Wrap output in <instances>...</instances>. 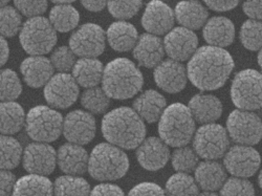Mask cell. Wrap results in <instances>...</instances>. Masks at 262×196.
<instances>
[{"label":"cell","mask_w":262,"mask_h":196,"mask_svg":"<svg viewBox=\"0 0 262 196\" xmlns=\"http://www.w3.org/2000/svg\"><path fill=\"white\" fill-rule=\"evenodd\" d=\"M235 67L231 54L225 49L206 46L196 50L188 60L190 82L202 92L220 90L229 80Z\"/></svg>","instance_id":"obj_1"},{"label":"cell","mask_w":262,"mask_h":196,"mask_svg":"<svg viewBox=\"0 0 262 196\" xmlns=\"http://www.w3.org/2000/svg\"><path fill=\"white\" fill-rule=\"evenodd\" d=\"M104 139L124 150L137 149L145 140L146 126L134 108L119 107L106 114L102 120Z\"/></svg>","instance_id":"obj_2"},{"label":"cell","mask_w":262,"mask_h":196,"mask_svg":"<svg viewBox=\"0 0 262 196\" xmlns=\"http://www.w3.org/2000/svg\"><path fill=\"white\" fill-rule=\"evenodd\" d=\"M101 84L111 99L128 100L141 92L144 77L133 61L127 58H117L104 68Z\"/></svg>","instance_id":"obj_3"},{"label":"cell","mask_w":262,"mask_h":196,"mask_svg":"<svg viewBox=\"0 0 262 196\" xmlns=\"http://www.w3.org/2000/svg\"><path fill=\"white\" fill-rule=\"evenodd\" d=\"M129 170V159L125 151L111 143L97 145L90 156L87 171L99 182L121 180Z\"/></svg>","instance_id":"obj_4"},{"label":"cell","mask_w":262,"mask_h":196,"mask_svg":"<svg viewBox=\"0 0 262 196\" xmlns=\"http://www.w3.org/2000/svg\"><path fill=\"white\" fill-rule=\"evenodd\" d=\"M160 138L170 147L187 146L195 134V120L188 106L174 103L166 107L159 120Z\"/></svg>","instance_id":"obj_5"},{"label":"cell","mask_w":262,"mask_h":196,"mask_svg":"<svg viewBox=\"0 0 262 196\" xmlns=\"http://www.w3.org/2000/svg\"><path fill=\"white\" fill-rule=\"evenodd\" d=\"M57 40L56 30L50 20L42 16L29 18L19 32L20 45L31 56L49 54L54 50Z\"/></svg>","instance_id":"obj_6"},{"label":"cell","mask_w":262,"mask_h":196,"mask_svg":"<svg viewBox=\"0 0 262 196\" xmlns=\"http://www.w3.org/2000/svg\"><path fill=\"white\" fill-rule=\"evenodd\" d=\"M63 120L62 115L51 106H35L26 118L27 135L35 142H55L62 134Z\"/></svg>","instance_id":"obj_7"},{"label":"cell","mask_w":262,"mask_h":196,"mask_svg":"<svg viewBox=\"0 0 262 196\" xmlns=\"http://www.w3.org/2000/svg\"><path fill=\"white\" fill-rule=\"evenodd\" d=\"M233 104L242 111L257 112L262 108V74L256 70L240 71L231 85Z\"/></svg>","instance_id":"obj_8"},{"label":"cell","mask_w":262,"mask_h":196,"mask_svg":"<svg viewBox=\"0 0 262 196\" xmlns=\"http://www.w3.org/2000/svg\"><path fill=\"white\" fill-rule=\"evenodd\" d=\"M192 142L193 149L203 160H220L230 148V137L227 129L215 123L201 126L195 132Z\"/></svg>","instance_id":"obj_9"},{"label":"cell","mask_w":262,"mask_h":196,"mask_svg":"<svg viewBox=\"0 0 262 196\" xmlns=\"http://www.w3.org/2000/svg\"><path fill=\"white\" fill-rule=\"evenodd\" d=\"M230 139L239 145L254 146L262 140V120L255 112L236 110L227 120Z\"/></svg>","instance_id":"obj_10"},{"label":"cell","mask_w":262,"mask_h":196,"mask_svg":"<svg viewBox=\"0 0 262 196\" xmlns=\"http://www.w3.org/2000/svg\"><path fill=\"white\" fill-rule=\"evenodd\" d=\"M70 48L80 58H97L106 48V33L96 24H85L73 33Z\"/></svg>","instance_id":"obj_11"},{"label":"cell","mask_w":262,"mask_h":196,"mask_svg":"<svg viewBox=\"0 0 262 196\" xmlns=\"http://www.w3.org/2000/svg\"><path fill=\"white\" fill-rule=\"evenodd\" d=\"M79 84L69 73L54 75L45 86V98L55 110H67L79 98Z\"/></svg>","instance_id":"obj_12"},{"label":"cell","mask_w":262,"mask_h":196,"mask_svg":"<svg viewBox=\"0 0 262 196\" xmlns=\"http://www.w3.org/2000/svg\"><path fill=\"white\" fill-rule=\"evenodd\" d=\"M260 165L259 152L252 146L236 144L224 156V166L233 177L249 179L259 170Z\"/></svg>","instance_id":"obj_13"},{"label":"cell","mask_w":262,"mask_h":196,"mask_svg":"<svg viewBox=\"0 0 262 196\" xmlns=\"http://www.w3.org/2000/svg\"><path fill=\"white\" fill-rule=\"evenodd\" d=\"M97 132V123L93 114L83 111H74L63 120L62 134L68 142L87 145L90 144Z\"/></svg>","instance_id":"obj_14"},{"label":"cell","mask_w":262,"mask_h":196,"mask_svg":"<svg viewBox=\"0 0 262 196\" xmlns=\"http://www.w3.org/2000/svg\"><path fill=\"white\" fill-rule=\"evenodd\" d=\"M23 165L29 173L50 176L57 166V151L48 143H31L24 150Z\"/></svg>","instance_id":"obj_15"},{"label":"cell","mask_w":262,"mask_h":196,"mask_svg":"<svg viewBox=\"0 0 262 196\" xmlns=\"http://www.w3.org/2000/svg\"><path fill=\"white\" fill-rule=\"evenodd\" d=\"M163 42L167 56L180 62L189 60L199 47L198 36L184 27L173 28L166 34Z\"/></svg>","instance_id":"obj_16"},{"label":"cell","mask_w":262,"mask_h":196,"mask_svg":"<svg viewBox=\"0 0 262 196\" xmlns=\"http://www.w3.org/2000/svg\"><path fill=\"white\" fill-rule=\"evenodd\" d=\"M155 82L159 89L168 94H179L185 90L188 82L187 70L177 60H163L154 73Z\"/></svg>","instance_id":"obj_17"},{"label":"cell","mask_w":262,"mask_h":196,"mask_svg":"<svg viewBox=\"0 0 262 196\" xmlns=\"http://www.w3.org/2000/svg\"><path fill=\"white\" fill-rule=\"evenodd\" d=\"M142 26L150 34L166 35L176 23L174 11L162 0H151L142 16Z\"/></svg>","instance_id":"obj_18"},{"label":"cell","mask_w":262,"mask_h":196,"mask_svg":"<svg viewBox=\"0 0 262 196\" xmlns=\"http://www.w3.org/2000/svg\"><path fill=\"white\" fill-rule=\"evenodd\" d=\"M136 157L139 164L145 170L159 171L170 160L169 146L161 138L150 137L138 146Z\"/></svg>","instance_id":"obj_19"},{"label":"cell","mask_w":262,"mask_h":196,"mask_svg":"<svg viewBox=\"0 0 262 196\" xmlns=\"http://www.w3.org/2000/svg\"><path fill=\"white\" fill-rule=\"evenodd\" d=\"M133 55L138 64L145 69H155L165 56L164 42L160 36L146 33L139 37Z\"/></svg>","instance_id":"obj_20"},{"label":"cell","mask_w":262,"mask_h":196,"mask_svg":"<svg viewBox=\"0 0 262 196\" xmlns=\"http://www.w3.org/2000/svg\"><path fill=\"white\" fill-rule=\"evenodd\" d=\"M90 156L82 145L67 143L57 151V164L62 172L71 176H82L89 168Z\"/></svg>","instance_id":"obj_21"},{"label":"cell","mask_w":262,"mask_h":196,"mask_svg":"<svg viewBox=\"0 0 262 196\" xmlns=\"http://www.w3.org/2000/svg\"><path fill=\"white\" fill-rule=\"evenodd\" d=\"M54 67L51 60L45 56H31L20 65V72L26 84L32 89H40L54 76Z\"/></svg>","instance_id":"obj_22"},{"label":"cell","mask_w":262,"mask_h":196,"mask_svg":"<svg viewBox=\"0 0 262 196\" xmlns=\"http://www.w3.org/2000/svg\"><path fill=\"white\" fill-rule=\"evenodd\" d=\"M203 37L209 46L225 49L235 39V27L232 21L224 16H214L204 26Z\"/></svg>","instance_id":"obj_23"},{"label":"cell","mask_w":262,"mask_h":196,"mask_svg":"<svg viewBox=\"0 0 262 196\" xmlns=\"http://www.w3.org/2000/svg\"><path fill=\"white\" fill-rule=\"evenodd\" d=\"M188 108L195 122L202 125L214 123L223 115V103L210 94L193 96L189 101Z\"/></svg>","instance_id":"obj_24"},{"label":"cell","mask_w":262,"mask_h":196,"mask_svg":"<svg viewBox=\"0 0 262 196\" xmlns=\"http://www.w3.org/2000/svg\"><path fill=\"white\" fill-rule=\"evenodd\" d=\"M194 179L204 192H216L221 190L227 180V170L217 161L205 160L199 163L194 170Z\"/></svg>","instance_id":"obj_25"},{"label":"cell","mask_w":262,"mask_h":196,"mask_svg":"<svg viewBox=\"0 0 262 196\" xmlns=\"http://www.w3.org/2000/svg\"><path fill=\"white\" fill-rule=\"evenodd\" d=\"M139 39L138 30L134 25L120 20L112 24L106 31V41L109 47L119 53L133 51Z\"/></svg>","instance_id":"obj_26"},{"label":"cell","mask_w":262,"mask_h":196,"mask_svg":"<svg viewBox=\"0 0 262 196\" xmlns=\"http://www.w3.org/2000/svg\"><path fill=\"white\" fill-rule=\"evenodd\" d=\"M174 16L181 27L194 31L205 26L209 19V12L198 0H183L177 5Z\"/></svg>","instance_id":"obj_27"},{"label":"cell","mask_w":262,"mask_h":196,"mask_svg":"<svg viewBox=\"0 0 262 196\" xmlns=\"http://www.w3.org/2000/svg\"><path fill=\"white\" fill-rule=\"evenodd\" d=\"M133 106L135 112L143 119V121L154 124L162 117L167 107V101L159 92L148 90L135 100Z\"/></svg>","instance_id":"obj_28"},{"label":"cell","mask_w":262,"mask_h":196,"mask_svg":"<svg viewBox=\"0 0 262 196\" xmlns=\"http://www.w3.org/2000/svg\"><path fill=\"white\" fill-rule=\"evenodd\" d=\"M72 72L79 86L91 89L102 82L104 67L96 58H81L76 61Z\"/></svg>","instance_id":"obj_29"},{"label":"cell","mask_w":262,"mask_h":196,"mask_svg":"<svg viewBox=\"0 0 262 196\" xmlns=\"http://www.w3.org/2000/svg\"><path fill=\"white\" fill-rule=\"evenodd\" d=\"M26 118L23 106L17 102H0V135L18 134L26 125Z\"/></svg>","instance_id":"obj_30"},{"label":"cell","mask_w":262,"mask_h":196,"mask_svg":"<svg viewBox=\"0 0 262 196\" xmlns=\"http://www.w3.org/2000/svg\"><path fill=\"white\" fill-rule=\"evenodd\" d=\"M54 184L46 176L30 173L16 181L14 195H52Z\"/></svg>","instance_id":"obj_31"},{"label":"cell","mask_w":262,"mask_h":196,"mask_svg":"<svg viewBox=\"0 0 262 196\" xmlns=\"http://www.w3.org/2000/svg\"><path fill=\"white\" fill-rule=\"evenodd\" d=\"M49 20L56 32L69 33L78 27L80 14L71 4H61L51 10Z\"/></svg>","instance_id":"obj_32"},{"label":"cell","mask_w":262,"mask_h":196,"mask_svg":"<svg viewBox=\"0 0 262 196\" xmlns=\"http://www.w3.org/2000/svg\"><path fill=\"white\" fill-rule=\"evenodd\" d=\"M24 149L18 140L11 136L0 135V169L13 170L23 160Z\"/></svg>","instance_id":"obj_33"},{"label":"cell","mask_w":262,"mask_h":196,"mask_svg":"<svg viewBox=\"0 0 262 196\" xmlns=\"http://www.w3.org/2000/svg\"><path fill=\"white\" fill-rule=\"evenodd\" d=\"M80 102L84 110L93 115L105 114L111 106V98L99 86L86 89L81 95Z\"/></svg>","instance_id":"obj_34"},{"label":"cell","mask_w":262,"mask_h":196,"mask_svg":"<svg viewBox=\"0 0 262 196\" xmlns=\"http://www.w3.org/2000/svg\"><path fill=\"white\" fill-rule=\"evenodd\" d=\"M91 186L86 180L77 176L67 174L58 178L54 183V194L56 195H90Z\"/></svg>","instance_id":"obj_35"},{"label":"cell","mask_w":262,"mask_h":196,"mask_svg":"<svg viewBox=\"0 0 262 196\" xmlns=\"http://www.w3.org/2000/svg\"><path fill=\"white\" fill-rule=\"evenodd\" d=\"M239 39L245 49L259 52L262 49V23L260 20L249 19L243 24L239 32Z\"/></svg>","instance_id":"obj_36"},{"label":"cell","mask_w":262,"mask_h":196,"mask_svg":"<svg viewBox=\"0 0 262 196\" xmlns=\"http://www.w3.org/2000/svg\"><path fill=\"white\" fill-rule=\"evenodd\" d=\"M165 192L169 195H198L200 187L189 173L178 172L167 181Z\"/></svg>","instance_id":"obj_37"},{"label":"cell","mask_w":262,"mask_h":196,"mask_svg":"<svg viewBox=\"0 0 262 196\" xmlns=\"http://www.w3.org/2000/svg\"><path fill=\"white\" fill-rule=\"evenodd\" d=\"M23 93V84L12 70L0 71V101H15Z\"/></svg>","instance_id":"obj_38"},{"label":"cell","mask_w":262,"mask_h":196,"mask_svg":"<svg viewBox=\"0 0 262 196\" xmlns=\"http://www.w3.org/2000/svg\"><path fill=\"white\" fill-rule=\"evenodd\" d=\"M172 166L177 172L191 173L200 163V157L193 148L187 146L178 147L171 156Z\"/></svg>","instance_id":"obj_39"},{"label":"cell","mask_w":262,"mask_h":196,"mask_svg":"<svg viewBox=\"0 0 262 196\" xmlns=\"http://www.w3.org/2000/svg\"><path fill=\"white\" fill-rule=\"evenodd\" d=\"M23 27V15L13 7L0 8V36L12 38L19 34Z\"/></svg>","instance_id":"obj_40"},{"label":"cell","mask_w":262,"mask_h":196,"mask_svg":"<svg viewBox=\"0 0 262 196\" xmlns=\"http://www.w3.org/2000/svg\"><path fill=\"white\" fill-rule=\"evenodd\" d=\"M143 6V0H108L107 9L111 15L119 20L135 17Z\"/></svg>","instance_id":"obj_41"},{"label":"cell","mask_w":262,"mask_h":196,"mask_svg":"<svg viewBox=\"0 0 262 196\" xmlns=\"http://www.w3.org/2000/svg\"><path fill=\"white\" fill-rule=\"evenodd\" d=\"M54 69L58 73H69L76 63V55L70 47H59L53 51L50 58Z\"/></svg>","instance_id":"obj_42"},{"label":"cell","mask_w":262,"mask_h":196,"mask_svg":"<svg viewBox=\"0 0 262 196\" xmlns=\"http://www.w3.org/2000/svg\"><path fill=\"white\" fill-rule=\"evenodd\" d=\"M220 191L222 195H255V188L252 183L245 178L238 177L226 180Z\"/></svg>","instance_id":"obj_43"},{"label":"cell","mask_w":262,"mask_h":196,"mask_svg":"<svg viewBox=\"0 0 262 196\" xmlns=\"http://www.w3.org/2000/svg\"><path fill=\"white\" fill-rule=\"evenodd\" d=\"M14 5L21 15L31 18L47 12L48 0H14Z\"/></svg>","instance_id":"obj_44"},{"label":"cell","mask_w":262,"mask_h":196,"mask_svg":"<svg viewBox=\"0 0 262 196\" xmlns=\"http://www.w3.org/2000/svg\"><path fill=\"white\" fill-rule=\"evenodd\" d=\"M165 190L155 183H141L129 191V195H164Z\"/></svg>","instance_id":"obj_45"},{"label":"cell","mask_w":262,"mask_h":196,"mask_svg":"<svg viewBox=\"0 0 262 196\" xmlns=\"http://www.w3.org/2000/svg\"><path fill=\"white\" fill-rule=\"evenodd\" d=\"M15 183L16 177L10 170L0 169V195L13 194Z\"/></svg>","instance_id":"obj_46"},{"label":"cell","mask_w":262,"mask_h":196,"mask_svg":"<svg viewBox=\"0 0 262 196\" xmlns=\"http://www.w3.org/2000/svg\"><path fill=\"white\" fill-rule=\"evenodd\" d=\"M204 3L215 12H228L235 9L240 0H204Z\"/></svg>","instance_id":"obj_47"},{"label":"cell","mask_w":262,"mask_h":196,"mask_svg":"<svg viewBox=\"0 0 262 196\" xmlns=\"http://www.w3.org/2000/svg\"><path fill=\"white\" fill-rule=\"evenodd\" d=\"M244 13L255 20H262V0H245Z\"/></svg>","instance_id":"obj_48"},{"label":"cell","mask_w":262,"mask_h":196,"mask_svg":"<svg viewBox=\"0 0 262 196\" xmlns=\"http://www.w3.org/2000/svg\"><path fill=\"white\" fill-rule=\"evenodd\" d=\"M92 195H124V191L117 185L103 183L97 185L91 192Z\"/></svg>","instance_id":"obj_49"},{"label":"cell","mask_w":262,"mask_h":196,"mask_svg":"<svg viewBox=\"0 0 262 196\" xmlns=\"http://www.w3.org/2000/svg\"><path fill=\"white\" fill-rule=\"evenodd\" d=\"M81 5L84 9L90 12H101L102 10L107 7L108 0H80Z\"/></svg>","instance_id":"obj_50"},{"label":"cell","mask_w":262,"mask_h":196,"mask_svg":"<svg viewBox=\"0 0 262 196\" xmlns=\"http://www.w3.org/2000/svg\"><path fill=\"white\" fill-rule=\"evenodd\" d=\"M10 56V49L7 40L5 37L0 36V68H3L4 65L8 62Z\"/></svg>","instance_id":"obj_51"},{"label":"cell","mask_w":262,"mask_h":196,"mask_svg":"<svg viewBox=\"0 0 262 196\" xmlns=\"http://www.w3.org/2000/svg\"><path fill=\"white\" fill-rule=\"evenodd\" d=\"M51 2L57 5H61V4H72L76 2V0H51Z\"/></svg>","instance_id":"obj_52"},{"label":"cell","mask_w":262,"mask_h":196,"mask_svg":"<svg viewBox=\"0 0 262 196\" xmlns=\"http://www.w3.org/2000/svg\"><path fill=\"white\" fill-rule=\"evenodd\" d=\"M257 62H258V64H259V67H260L261 70H262V49H261V50L259 51V53H258Z\"/></svg>","instance_id":"obj_53"},{"label":"cell","mask_w":262,"mask_h":196,"mask_svg":"<svg viewBox=\"0 0 262 196\" xmlns=\"http://www.w3.org/2000/svg\"><path fill=\"white\" fill-rule=\"evenodd\" d=\"M258 184H259L260 189L262 190V169H261V171L259 173V177H258Z\"/></svg>","instance_id":"obj_54"},{"label":"cell","mask_w":262,"mask_h":196,"mask_svg":"<svg viewBox=\"0 0 262 196\" xmlns=\"http://www.w3.org/2000/svg\"><path fill=\"white\" fill-rule=\"evenodd\" d=\"M9 2H10V0H0V8L6 7Z\"/></svg>","instance_id":"obj_55"}]
</instances>
